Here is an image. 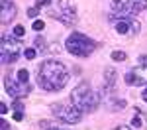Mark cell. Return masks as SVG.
I'll return each instance as SVG.
<instances>
[{
  "label": "cell",
  "mask_w": 147,
  "mask_h": 130,
  "mask_svg": "<svg viewBox=\"0 0 147 130\" xmlns=\"http://www.w3.org/2000/svg\"><path fill=\"white\" fill-rule=\"evenodd\" d=\"M32 28H34V32H41V30L45 28V24H43V20H34Z\"/></svg>",
  "instance_id": "obj_13"
},
{
  "label": "cell",
  "mask_w": 147,
  "mask_h": 130,
  "mask_svg": "<svg viewBox=\"0 0 147 130\" xmlns=\"http://www.w3.org/2000/svg\"><path fill=\"white\" fill-rule=\"evenodd\" d=\"M0 126H2L0 130H8V128H10V124H8L6 120H2V122H0Z\"/></svg>",
  "instance_id": "obj_23"
},
{
  "label": "cell",
  "mask_w": 147,
  "mask_h": 130,
  "mask_svg": "<svg viewBox=\"0 0 147 130\" xmlns=\"http://www.w3.org/2000/svg\"><path fill=\"white\" fill-rule=\"evenodd\" d=\"M4 87H6V93L10 95L12 99H24L30 95V85L28 83H22V81H14L10 75L4 77Z\"/></svg>",
  "instance_id": "obj_7"
},
{
  "label": "cell",
  "mask_w": 147,
  "mask_h": 130,
  "mask_svg": "<svg viewBox=\"0 0 147 130\" xmlns=\"http://www.w3.org/2000/svg\"><path fill=\"white\" fill-rule=\"evenodd\" d=\"M116 32H118V34H134L131 22H129V20H120V22H116Z\"/></svg>",
  "instance_id": "obj_10"
},
{
  "label": "cell",
  "mask_w": 147,
  "mask_h": 130,
  "mask_svg": "<svg viewBox=\"0 0 147 130\" xmlns=\"http://www.w3.org/2000/svg\"><path fill=\"white\" fill-rule=\"evenodd\" d=\"M139 63H141V65H145V67H147V55H141V57H139Z\"/></svg>",
  "instance_id": "obj_24"
},
{
  "label": "cell",
  "mask_w": 147,
  "mask_h": 130,
  "mask_svg": "<svg viewBox=\"0 0 147 130\" xmlns=\"http://www.w3.org/2000/svg\"><path fill=\"white\" fill-rule=\"evenodd\" d=\"M37 12H39V8L34 6V8H30V10H28V16H30V18H35V16H37Z\"/></svg>",
  "instance_id": "obj_18"
},
{
  "label": "cell",
  "mask_w": 147,
  "mask_h": 130,
  "mask_svg": "<svg viewBox=\"0 0 147 130\" xmlns=\"http://www.w3.org/2000/svg\"><path fill=\"white\" fill-rule=\"evenodd\" d=\"M24 46L18 42V39H14L10 35H2V42H0V59H2V63H14L18 55L22 53Z\"/></svg>",
  "instance_id": "obj_5"
},
{
  "label": "cell",
  "mask_w": 147,
  "mask_h": 130,
  "mask_svg": "<svg viewBox=\"0 0 147 130\" xmlns=\"http://www.w3.org/2000/svg\"><path fill=\"white\" fill-rule=\"evenodd\" d=\"M141 97H143V101H145V103H147V89H145V91H143V95H141Z\"/></svg>",
  "instance_id": "obj_26"
},
{
  "label": "cell",
  "mask_w": 147,
  "mask_h": 130,
  "mask_svg": "<svg viewBox=\"0 0 147 130\" xmlns=\"http://www.w3.org/2000/svg\"><path fill=\"white\" fill-rule=\"evenodd\" d=\"M24 34H26V30H24V26H20V24H18V26L14 28V35H16V37H22Z\"/></svg>",
  "instance_id": "obj_16"
},
{
  "label": "cell",
  "mask_w": 147,
  "mask_h": 130,
  "mask_svg": "<svg viewBox=\"0 0 147 130\" xmlns=\"http://www.w3.org/2000/svg\"><path fill=\"white\" fill-rule=\"evenodd\" d=\"M147 8V0H114V12L110 20H129V16L139 14Z\"/></svg>",
  "instance_id": "obj_3"
},
{
  "label": "cell",
  "mask_w": 147,
  "mask_h": 130,
  "mask_svg": "<svg viewBox=\"0 0 147 130\" xmlns=\"http://www.w3.org/2000/svg\"><path fill=\"white\" fill-rule=\"evenodd\" d=\"M47 4H51V0H39L35 6H37V8H43V6H47Z\"/></svg>",
  "instance_id": "obj_19"
},
{
  "label": "cell",
  "mask_w": 147,
  "mask_h": 130,
  "mask_svg": "<svg viewBox=\"0 0 147 130\" xmlns=\"http://www.w3.org/2000/svg\"><path fill=\"white\" fill-rule=\"evenodd\" d=\"M0 6H2V12H0V18H2V24H8L16 16V6H14V2L12 0H2L0 2Z\"/></svg>",
  "instance_id": "obj_9"
},
{
  "label": "cell",
  "mask_w": 147,
  "mask_h": 130,
  "mask_svg": "<svg viewBox=\"0 0 147 130\" xmlns=\"http://www.w3.org/2000/svg\"><path fill=\"white\" fill-rule=\"evenodd\" d=\"M71 101H73L75 106H79L80 110H84V112H92V110H96L98 105H100L98 93L92 91L88 83H80L79 87H75L73 93H71Z\"/></svg>",
  "instance_id": "obj_2"
},
{
  "label": "cell",
  "mask_w": 147,
  "mask_h": 130,
  "mask_svg": "<svg viewBox=\"0 0 147 130\" xmlns=\"http://www.w3.org/2000/svg\"><path fill=\"white\" fill-rule=\"evenodd\" d=\"M112 59L114 61H125V53L124 51H112Z\"/></svg>",
  "instance_id": "obj_14"
},
{
  "label": "cell",
  "mask_w": 147,
  "mask_h": 130,
  "mask_svg": "<svg viewBox=\"0 0 147 130\" xmlns=\"http://www.w3.org/2000/svg\"><path fill=\"white\" fill-rule=\"evenodd\" d=\"M35 55H37V51L32 49V47H28V49L24 51V57H26V59H35Z\"/></svg>",
  "instance_id": "obj_15"
},
{
  "label": "cell",
  "mask_w": 147,
  "mask_h": 130,
  "mask_svg": "<svg viewBox=\"0 0 147 130\" xmlns=\"http://www.w3.org/2000/svg\"><path fill=\"white\" fill-rule=\"evenodd\" d=\"M67 49L69 53H73V55H79V57H86V55H90L92 51L96 49V44L92 42L90 37H86L84 34H71L67 37Z\"/></svg>",
  "instance_id": "obj_4"
},
{
  "label": "cell",
  "mask_w": 147,
  "mask_h": 130,
  "mask_svg": "<svg viewBox=\"0 0 147 130\" xmlns=\"http://www.w3.org/2000/svg\"><path fill=\"white\" fill-rule=\"evenodd\" d=\"M131 126H134V128H139V126H141V118L134 116V118H131Z\"/></svg>",
  "instance_id": "obj_17"
},
{
  "label": "cell",
  "mask_w": 147,
  "mask_h": 130,
  "mask_svg": "<svg viewBox=\"0 0 147 130\" xmlns=\"http://www.w3.org/2000/svg\"><path fill=\"white\" fill-rule=\"evenodd\" d=\"M37 81H39V87L45 91H59L67 85L69 73L61 61L47 59L37 69Z\"/></svg>",
  "instance_id": "obj_1"
},
{
  "label": "cell",
  "mask_w": 147,
  "mask_h": 130,
  "mask_svg": "<svg viewBox=\"0 0 147 130\" xmlns=\"http://www.w3.org/2000/svg\"><path fill=\"white\" fill-rule=\"evenodd\" d=\"M14 120H16V122H20V120H24V114L20 112V110H18V112H14Z\"/></svg>",
  "instance_id": "obj_20"
},
{
  "label": "cell",
  "mask_w": 147,
  "mask_h": 130,
  "mask_svg": "<svg viewBox=\"0 0 147 130\" xmlns=\"http://www.w3.org/2000/svg\"><path fill=\"white\" fill-rule=\"evenodd\" d=\"M104 79H106V89H112L114 83H116V71H114V67H108L104 71Z\"/></svg>",
  "instance_id": "obj_11"
},
{
  "label": "cell",
  "mask_w": 147,
  "mask_h": 130,
  "mask_svg": "<svg viewBox=\"0 0 147 130\" xmlns=\"http://www.w3.org/2000/svg\"><path fill=\"white\" fill-rule=\"evenodd\" d=\"M14 108H16V110H20V112L24 110V106H22V103H20V101H14Z\"/></svg>",
  "instance_id": "obj_22"
},
{
  "label": "cell",
  "mask_w": 147,
  "mask_h": 130,
  "mask_svg": "<svg viewBox=\"0 0 147 130\" xmlns=\"http://www.w3.org/2000/svg\"><path fill=\"white\" fill-rule=\"evenodd\" d=\"M28 79H30V73H28V69H20V71H18V81L28 83Z\"/></svg>",
  "instance_id": "obj_12"
},
{
  "label": "cell",
  "mask_w": 147,
  "mask_h": 130,
  "mask_svg": "<svg viewBox=\"0 0 147 130\" xmlns=\"http://www.w3.org/2000/svg\"><path fill=\"white\" fill-rule=\"evenodd\" d=\"M51 110H53V114H55L57 118H61V120L67 122V124H75V122H79L80 116H82V110L75 105H53Z\"/></svg>",
  "instance_id": "obj_6"
},
{
  "label": "cell",
  "mask_w": 147,
  "mask_h": 130,
  "mask_svg": "<svg viewBox=\"0 0 147 130\" xmlns=\"http://www.w3.org/2000/svg\"><path fill=\"white\" fill-rule=\"evenodd\" d=\"M125 83L127 85H147V67L139 65L134 71H129L125 75Z\"/></svg>",
  "instance_id": "obj_8"
},
{
  "label": "cell",
  "mask_w": 147,
  "mask_h": 130,
  "mask_svg": "<svg viewBox=\"0 0 147 130\" xmlns=\"http://www.w3.org/2000/svg\"><path fill=\"white\" fill-rule=\"evenodd\" d=\"M114 130H131V128H129V126H124V124H122V126H116Z\"/></svg>",
  "instance_id": "obj_25"
},
{
  "label": "cell",
  "mask_w": 147,
  "mask_h": 130,
  "mask_svg": "<svg viewBox=\"0 0 147 130\" xmlns=\"http://www.w3.org/2000/svg\"><path fill=\"white\" fill-rule=\"evenodd\" d=\"M8 112V106H6V103H0V114H6Z\"/></svg>",
  "instance_id": "obj_21"
},
{
  "label": "cell",
  "mask_w": 147,
  "mask_h": 130,
  "mask_svg": "<svg viewBox=\"0 0 147 130\" xmlns=\"http://www.w3.org/2000/svg\"><path fill=\"white\" fill-rule=\"evenodd\" d=\"M47 130H61V128H47Z\"/></svg>",
  "instance_id": "obj_27"
},
{
  "label": "cell",
  "mask_w": 147,
  "mask_h": 130,
  "mask_svg": "<svg viewBox=\"0 0 147 130\" xmlns=\"http://www.w3.org/2000/svg\"><path fill=\"white\" fill-rule=\"evenodd\" d=\"M145 116H147V114H145Z\"/></svg>",
  "instance_id": "obj_28"
}]
</instances>
